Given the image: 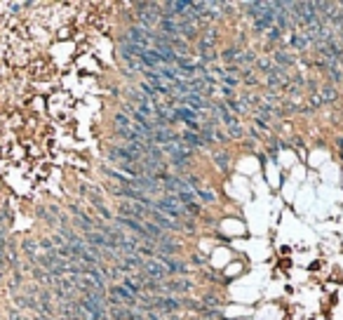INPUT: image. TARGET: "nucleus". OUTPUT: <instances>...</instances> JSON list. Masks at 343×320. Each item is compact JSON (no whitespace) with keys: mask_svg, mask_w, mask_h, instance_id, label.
<instances>
[{"mask_svg":"<svg viewBox=\"0 0 343 320\" xmlns=\"http://www.w3.org/2000/svg\"><path fill=\"white\" fill-rule=\"evenodd\" d=\"M141 273H144L148 280H155V282H165V280L170 278L167 268L162 266L160 261H153V259H148V261H146V264H144V271H141Z\"/></svg>","mask_w":343,"mask_h":320,"instance_id":"nucleus-1","label":"nucleus"},{"mask_svg":"<svg viewBox=\"0 0 343 320\" xmlns=\"http://www.w3.org/2000/svg\"><path fill=\"white\" fill-rule=\"evenodd\" d=\"M287 45H289V50H294V52H299V54H304L308 47H313L310 45V38L305 36L301 28H294L289 33V38H287Z\"/></svg>","mask_w":343,"mask_h":320,"instance_id":"nucleus-2","label":"nucleus"},{"mask_svg":"<svg viewBox=\"0 0 343 320\" xmlns=\"http://www.w3.org/2000/svg\"><path fill=\"white\" fill-rule=\"evenodd\" d=\"M317 94H320V99H322V104H324V106H334V104H336V101L341 99V92H339V87H336V85H331V82H324V85H320Z\"/></svg>","mask_w":343,"mask_h":320,"instance_id":"nucleus-3","label":"nucleus"},{"mask_svg":"<svg viewBox=\"0 0 343 320\" xmlns=\"http://www.w3.org/2000/svg\"><path fill=\"white\" fill-rule=\"evenodd\" d=\"M270 59H273V64L280 66V68H294L296 66V57H294L289 50H285V52H282V50H273V57H270Z\"/></svg>","mask_w":343,"mask_h":320,"instance_id":"nucleus-4","label":"nucleus"},{"mask_svg":"<svg viewBox=\"0 0 343 320\" xmlns=\"http://www.w3.org/2000/svg\"><path fill=\"white\" fill-rule=\"evenodd\" d=\"M240 50L238 45H228V47H224L221 52H219V59L224 61V66H230V64H235L238 61V57H240Z\"/></svg>","mask_w":343,"mask_h":320,"instance_id":"nucleus-5","label":"nucleus"},{"mask_svg":"<svg viewBox=\"0 0 343 320\" xmlns=\"http://www.w3.org/2000/svg\"><path fill=\"white\" fill-rule=\"evenodd\" d=\"M211 158H214L216 167H219L221 172H228V170H230V156H228V151H226V148L216 151V153H211Z\"/></svg>","mask_w":343,"mask_h":320,"instance_id":"nucleus-6","label":"nucleus"},{"mask_svg":"<svg viewBox=\"0 0 343 320\" xmlns=\"http://www.w3.org/2000/svg\"><path fill=\"white\" fill-rule=\"evenodd\" d=\"M195 198H198L200 205H207V207H210V205H214V202H216V193H214V191H210L207 186H202V188H198V191H195Z\"/></svg>","mask_w":343,"mask_h":320,"instance_id":"nucleus-7","label":"nucleus"},{"mask_svg":"<svg viewBox=\"0 0 343 320\" xmlns=\"http://www.w3.org/2000/svg\"><path fill=\"white\" fill-rule=\"evenodd\" d=\"M266 42H268V45H277V42L285 45V31H280L277 26H273L270 31H266Z\"/></svg>","mask_w":343,"mask_h":320,"instance_id":"nucleus-8","label":"nucleus"},{"mask_svg":"<svg viewBox=\"0 0 343 320\" xmlns=\"http://www.w3.org/2000/svg\"><path fill=\"white\" fill-rule=\"evenodd\" d=\"M188 264H191V266H198V268H202V266H207V264H210V259H207L205 254L193 252V254H191V257H188Z\"/></svg>","mask_w":343,"mask_h":320,"instance_id":"nucleus-9","label":"nucleus"},{"mask_svg":"<svg viewBox=\"0 0 343 320\" xmlns=\"http://www.w3.org/2000/svg\"><path fill=\"white\" fill-rule=\"evenodd\" d=\"M28 104H31V108H33L36 113H45V106H47V99H45V97H33V99H31Z\"/></svg>","mask_w":343,"mask_h":320,"instance_id":"nucleus-10","label":"nucleus"},{"mask_svg":"<svg viewBox=\"0 0 343 320\" xmlns=\"http://www.w3.org/2000/svg\"><path fill=\"white\" fill-rule=\"evenodd\" d=\"M294 266V259L291 257H277V268L280 271H289Z\"/></svg>","mask_w":343,"mask_h":320,"instance_id":"nucleus-11","label":"nucleus"},{"mask_svg":"<svg viewBox=\"0 0 343 320\" xmlns=\"http://www.w3.org/2000/svg\"><path fill=\"white\" fill-rule=\"evenodd\" d=\"M277 254H280V257H289L291 247H289V245H280V247H277Z\"/></svg>","mask_w":343,"mask_h":320,"instance_id":"nucleus-12","label":"nucleus"},{"mask_svg":"<svg viewBox=\"0 0 343 320\" xmlns=\"http://www.w3.org/2000/svg\"><path fill=\"white\" fill-rule=\"evenodd\" d=\"M322 318H324V320H331V318H334V313H331V306H327V304L322 306Z\"/></svg>","mask_w":343,"mask_h":320,"instance_id":"nucleus-13","label":"nucleus"},{"mask_svg":"<svg viewBox=\"0 0 343 320\" xmlns=\"http://www.w3.org/2000/svg\"><path fill=\"white\" fill-rule=\"evenodd\" d=\"M336 148H339V153L343 156V137H336Z\"/></svg>","mask_w":343,"mask_h":320,"instance_id":"nucleus-14","label":"nucleus"}]
</instances>
